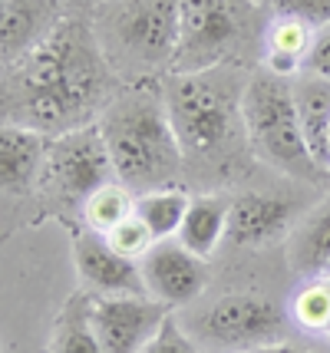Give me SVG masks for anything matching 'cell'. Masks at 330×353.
I'll use <instances>...</instances> for the list:
<instances>
[{
    "mask_svg": "<svg viewBox=\"0 0 330 353\" xmlns=\"http://www.w3.org/2000/svg\"><path fill=\"white\" fill-rule=\"evenodd\" d=\"M47 152V139L20 129V125L0 123V192L3 195H30L40 179Z\"/></svg>",
    "mask_w": 330,
    "mask_h": 353,
    "instance_id": "cell-15",
    "label": "cell"
},
{
    "mask_svg": "<svg viewBox=\"0 0 330 353\" xmlns=\"http://www.w3.org/2000/svg\"><path fill=\"white\" fill-rule=\"evenodd\" d=\"M106 182H116V172L96 123L47 139L37 192L43 195L50 212L70 221L76 212H83L86 199Z\"/></svg>",
    "mask_w": 330,
    "mask_h": 353,
    "instance_id": "cell-7",
    "label": "cell"
},
{
    "mask_svg": "<svg viewBox=\"0 0 330 353\" xmlns=\"http://www.w3.org/2000/svg\"><path fill=\"white\" fill-rule=\"evenodd\" d=\"M90 27L119 83H149L172 70L178 0H99Z\"/></svg>",
    "mask_w": 330,
    "mask_h": 353,
    "instance_id": "cell-4",
    "label": "cell"
},
{
    "mask_svg": "<svg viewBox=\"0 0 330 353\" xmlns=\"http://www.w3.org/2000/svg\"><path fill=\"white\" fill-rule=\"evenodd\" d=\"M265 33L261 0H178V46L169 73L251 66Z\"/></svg>",
    "mask_w": 330,
    "mask_h": 353,
    "instance_id": "cell-5",
    "label": "cell"
},
{
    "mask_svg": "<svg viewBox=\"0 0 330 353\" xmlns=\"http://www.w3.org/2000/svg\"><path fill=\"white\" fill-rule=\"evenodd\" d=\"M267 7L278 17H298L314 30L330 27V0H267Z\"/></svg>",
    "mask_w": 330,
    "mask_h": 353,
    "instance_id": "cell-24",
    "label": "cell"
},
{
    "mask_svg": "<svg viewBox=\"0 0 330 353\" xmlns=\"http://www.w3.org/2000/svg\"><path fill=\"white\" fill-rule=\"evenodd\" d=\"M96 3H99V0H96Z\"/></svg>",
    "mask_w": 330,
    "mask_h": 353,
    "instance_id": "cell-30",
    "label": "cell"
},
{
    "mask_svg": "<svg viewBox=\"0 0 330 353\" xmlns=\"http://www.w3.org/2000/svg\"><path fill=\"white\" fill-rule=\"evenodd\" d=\"M0 66H3V63H0Z\"/></svg>",
    "mask_w": 330,
    "mask_h": 353,
    "instance_id": "cell-31",
    "label": "cell"
},
{
    "mask_svg": "<svg viewBox=\"0 0 330 353\" xmlns=\"http://www.w3.org/2000/svg\"><path fill=\"white\" fill-rule=\"evenodd\" d=\"M123 86L96 43L90 17L66 14L27 57L0 66V123L56 139L93 125Z\"/></svg>",
    "mask_w": 330,
    "mask_h": 353,
    "instance_id": "cell-1",
    "label": "cell"
},
{
    "mask_svg": "<svg viewBox=\"0 0 330 353\" xmlns=\"http://www.w3.org/2000/svg\"><path fill=\"white\" fill-rule=\"evenodd\" d=\"M47 353H103L93 330V294L90 291H76L60 307Z\"/></svg>",
    "mask_w": 330,
    "mask_h": 353,
    "instance_id": "cell-18",
    "label": "cell"
},
{
    "mask_svg": "<svg viewBox=\"0 0 330 353\" xmlns=\"http://www.w3.org/2000/svg\"><path fill=\"white\" fill-rule=\"evenodd\" d=\"M106 241H110V248L112 251H119L123 258H129V261H142V258L156 248V234H152L149 225L132 212L126 221H119V225L106 234Z\"/></svg>",
    "mask_w": 330,
    "mask_h": 353,
    "instance_id": "cell-23",
    "label": "cell"
},
{
    "mask_svg": "<svg viewBox=\"0 0 330 353\" xmlns=\"http://www.w3.org/2000/svg\"><path fill=\"white\" fill-rule=\"evenodd\" d=\"M265 43V57H284L304 66V57L311 53V43H314V27H307L298 17H274L267 23Z\"/></svg>",
    "mask_w": 330,
    "mask_h": 353,
    "instance_id": "cell-21",
    "label": "cell"
},
{
    "mask_svg": "<svg viewBox=\"0 0 330 353\" xmlns=\"http://www.w3.org/2000/svg\"><path fill=\"white\" fill-rule=\"evenodd\" d=\"M304 73H314V77L330 79V27L314 33L311 53L304 57Z\"/></svg>",
    "mask_w": 330,
    "mask_h": 353,
    "instance_id": "cell-26",
    "label": "cell"
},
{
    "mask_svg": "<svg viewBox=\"0 0 330 353\" xmlns=\"http://www.w3.org/2000/svg\"><path fill=\"white\" fill-rule=\"evenodd\" d=\"M327 334H330V330H327Z\"/></svg>",
    "mask_w": 330,
    "mask_h": 353,
    "instance_id": "cell-32",
    "label": "cell"
},
{
    "mask_svg": "<svg viewBox=\"0 0 330 353\" xmlns=\"http://www.w3.org/2000/svg\"><path fill=\"white\" fill-rule=\"evenodd\" d=\"M189 205H192L189 188H158V192L136 195V215L149 225L156 241H165V238L178 234Z\"/></svg>",
    "mask_w": 330,
    "mask_h": 353,
    "instance_id": "cell-19",
    "label": "cell"
},
{
    "mask_svg": "<svg viewBox=\"0 0 330 353\" xmlns=\"http://www.w3.org/2000/svg\"><path fill=\"white\" fill-rule=\"evenodd\" d=\"M63 0H7L0 14V63L27 57L63 23Z\"/></svg>",
    "mask_w": 330,
    "mask_h": 353,
    "instance_id": "cell-13",
    "label": "cell"
},
{
    "mask_svg": "<svg viewBox=\"0 0 330 353\" xmlns=\"http://www.w3.org/2000/svg\"><path fill=\"white\" fill-rule=\"evenodd\" d=\"M291 90H294V109H298L307 152L330 175V79L300 70Z\"/></svg>",
    "mask_w": 330,
    "mask_h": 353,
    "instance_id": "cell-14",
    "label": "cell"
},
{
    "mask_svg": "<svg viewBox=\"0 0 330 353\" xmlns=\"http://www.w3.org/2000/svg\"><path fill=\"white\" fill-rule=\"evenodd\" d=\"M73 264L83 291L93 297H149L139 261H129L112 251L106 234L93 228L73 231Z\"/></svg>",
    "mask_w": 330,
    "mask_h": 353,
    "instance_id": "cell-10",
    "label": "cell"
},
{
    "mask_svg": "<svg viewBox=\"0 0 330 353\" xmlns=\"http://www.w3.org/2000/svg\"><path fill=\"white\" fill-rule=\"evenodd\" d=\"M142 353H198V347H195V340L178 327V321L169 314V317L162 321V327H158V334L145 343Z\"/></svg>",
    "mask_w": 330,
    "mask_h": 353,
    "instance_id": "cell-25",
    "label": "cell"
},
{
    "mask_svg": "<svg viewBox=\"0 0 330 353\" xmlns=\"http://www.w3.org/2000/svg\"><path fill=\"white\" fill-rule=\"evenodd\" d=\"M281 310L261 294H225L198 317L202 334L221 347H267L281 337Z\"/></svg>",
    "mask_w": 330,
    "mask_h": 353,
    "instance_id": "cell-8",
    "label": "cell"
},
{
    "mask_svg": "<svg viewBox=\"0 0 330 353\" xmlns=\"http://www.w3.org/2000/svg\"><path fill=\"white\" fill-rule=\"evenodd\" d=\"M261 3H267V0H261Z\"/></svg>",
    "mask_w": 330,
    "mask_h": 353,
    "instance_id": "cell-29",
    "label": "cell"
},
{
    "mask_svg": "<svg viewBox=\"0 0 330 353\" xmlns=\"http://www.w3.org/2000/svg\"><path fill=\"white\" fill-rule=\"evenodd\" d=\"M254 353H304V350L291 347V343H267V347H258Z\"/></svg>",
    "mask_w": 330,
    "mask_h": 353,
    "instance_id": "cell-27",
    "label": "cell"
},
{
    "mask_svg": "<svg viewBox=\"0 0 330 353\" xmlns=\"http://www.w3.org/2000/svg\"><path fill=\"white\" fill-rule=\"evenodd\" d=\"M241 70L245 66H215L202 73H165L158 79L185 175L205 188L238 179L251 155L241 116L248 79H241Z\"/></svg>",
    "mask_w": 330,
    "mask_h": 353,
    "instance_id": "cell-2",
    "label": "cell"
},
{
    "mask_svg": "<svg viewBox=\"0 0 330 353\" xmlns=\"http://www.w3.org/2000/svg\"><path fill=\"white\" fill-rule=\"evenodd\" d=\"M287 264L294 274L311 277V281H317V274H324L330 268V199L291 228Z\"/></svg>",
    "mask_w": 330,
    "mask_h": 353,
    "instance_id": "cell-17",
    "label": "cell"
},
{
    "mask_svg": "<svg viewBox=\"0 0 330 353\" xmlns=\"http://www.w3.org/2000/svg\"><path fill=\"white\" fill-rule=\"evenodd\" d=\"M291 225H294V205L287 199L261 195V192H241V195H231L225 241L231 248H258L274 241Z\"/></svg>",
    "mask_w": 330,
    "mask_h": 353,
    "instance_id": "cell-12",
    "label": "cell"
},
{
    "mask_svg": "<svg viewBox=\"0 0 330 353\" xmlns=\"http://www.w3.org/2000/svg\"><path fill=\"white\" fill-rule=\"evenodd\" d=\"M136 212V195L129 192L123 182H106L103 188H96L93 195L83 205V221L86 228L110 234L119 221H126Z\"/></svg>",
    "mask_w": 330,
    "mask_h": 353,
    "instance_id": "cell-20",
    "label": "cell"
},
{
    "mask_svg": "<svg viewBox=\"0 0 330 353\" xmlns=\"http://www.w3.org/2000/svg\"><path fill=\"white\" fill-rule=\"evenodd\" d=\"M96 125L106 142L116 182H123L132 195L182 188L178 182L185 179V162L158 79L126 83L103 109Z\"/></svg>",
    "mask_w": 330,
    "mask_h": 353,
    "instance_id": "cell-3",
    "label": "cell"
},
{
    "mask_svg": "<svg viewBox=\"0 0 330 353\" xmlns=\"http://www.w3.org/2000/svg\"><path fill=\"white\" fill-rule=\"evenodd\" d=\"M3 3H7V0H0V14H3Z\"/></svg>",
    "mask_w": 330,
    "mask_h": 353,
    "instance_id": "cell-28",
    "label": "cell"
},
{
    "mask_svg": "<svg viewBox=\"0 0 330 353\" xmlns=\"http://www.w3.org/2000/svg\"><path fill=\"white\" fill-rule=\"evenodd\" d=\"M294 321L304 330H330V281H311L294 297Z\"/></svg>",
    "mask_w": 330,
    "mask_h": 353,
    "instance_id": "cell-22",
    "label": "cell"
},
{
    "mask_svg": "<svg viewBox=\"0 0 330 353\" xmlns=\"http://www.w3.org/2000/svg\"><path fill=\"white\" fill-rule=\"evenodd\" d=\"M172 314L156 297H93V330L103 353H142Z\"/></svg>",
    "mask_w": 330,
    "mask_h": 353,
    "instance_id": "cell-9",
    "label": "cell"
},
{
    "mask_svg": "<svg viewBox=\"0 0 330 353\" xmlns=\"http://www.w3.org/2000/svg\"><path fill=\"white\" fill-rule=\"evenodd\" d=\"M139 268L142 281H145V294L169 304V307L195 301L205 291V281H208L205 258L192 254L189 248H182L172 238L156 241V248L142 258Z\"/></svg>",
    "mask_w": 330,
    "mask_h": 353,
    "instance_id": "cell-11",
    "label": "cell"
},
{
    "mask_svg": "<svg viewBox=\"0 0 330 353\" xmlns=\"http://www.w3.org/2000/svg\"><path fill=\"white\" fill-rule=\"evenodd\" d=\"M241 116H245L251 159L278 172H287L294 179H307V182H327L330 179L307 152V142H304V132L298 123V109H294L291 79L274 77L265 66L254 70L245 83V92H241Z\"/></svg>",
    "mask_w": 330,
    "mask_h": 353,
    "instance_id": "cell-6",
    "label": "cell"
},
{
    "mask_svg": "<svg viewBox=\"0 0 330 353\" xmlns=\"http://www.w3.org/2000/svg\"><path fill=\"white\" fill-rule=\"evenodd\" d=\"M228 212H231V195H221V192L192 195V205L185 212V221H182L178 234H175V241L182 248H189L198 258H212L225 241Z\"/></svg>",
    "mask_w": 330,
    "mask_h": 353,
    "instance_id": "cell-16",
    "label": "cell"
}]
</instances>
